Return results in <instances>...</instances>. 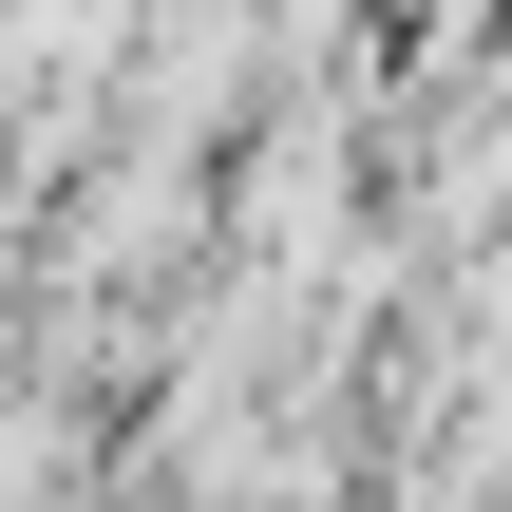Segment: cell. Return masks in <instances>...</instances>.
<instances>
[{
	"mask_svg": "<svg viewBox=\"0 0 512 512\" xmlns=\"http://www.w3.org/2000/svg\"><path fill=\"white\" fill-rule=\"evenodd\" d=\"M247 95V0H171L152 19V76H133V133H209Z\"/></svg>",
	"mask_w": 512,
	"mask_h": 512,
	"instance_id": "cell-1",
	"label": "cell"
}]
</instances>
